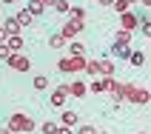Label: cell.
Masks as SVG:
<instances>
[{"instance_id": "1", "label": "cell", "mask_w": 151, "mask_h": 134, "mask_svg": "<svg viewBox=\"0 0 151 134\" xmlns=\"http://www.w3.org/2000/svg\"><path fill=\"white\" fill-rule=\"evenodd\" d=\"M123 100L137 103V106H148L151 94H148V89H140V86H134V83H123Z\"/></svg>"}, {"instance_id": "2", "label": "cell", "mask_w": 151, "mask_h": 134, "mask_svg": "<svg viewBox=\"0 0 151 134\" xmlns=\"http://www.w3.org/2000/svg\"><path fill=\"white\" fill-rule=\"evenodd\" d=\"M6 128L12 134H17V131H26V134H29V131H34V120L26 117V114H12V120H9Z\"/></svg>"}, {"instance_id": "3", "label": "cell", "mask_w": 151, "mask_h": 134, "mask_svg": "<svg viewBox=\"0 0 151 134\" xmlns=\"http://www.w3.org/2000/svg\"><path fill=\"white\" fill-rule=\"evenodd\" d=\"M80 32H83V20H74V17H68L66 23H63V29H60V34H63L66 40H74Z\"/></svg>"}, {"instance_id": "4", "label": "cell", "mask_w": 151, "mask_h": 134, "mask_svg": "<svg viewBox=\"0 0 151 134\" xmlns=\"http://www.w3.org/2000/svg\"><path fill=\"white\" fill-rule=\"evenodd\" d=\"M6 63L14 68V71H29V68H32V60H29V57H23L20 51H12V54L6 57Z\"/></svg>"}, {"instance_id": "5", "label": "cell", "mask_w": 151, "mask_h": 134, "mask_svg": "<svg viewBox=\"0 0 151 134\" xmlns=\"http://www.w3.org/2000/svg\"><path fill=\"white\" fill-rule=\"evenodd\" d=\"M137 26H140V17L134 12H123L120 14V29H126V32H134Z\"/></svg>"}, {"instance_id": "6", "label": "cell", "mask_w": 151, "mask_h": 134, "mask_svg": "<svg viewBox=\"0 0 151 134\" xmlns=\"http://www.w3.org/2000/svg\"><path fill=\"white\" fill-rule=\"evenodd\" d=\"M66 97H68V86H57V89L51 91L49 103L54 106V109H63V103H66Z\"/></svg>"}, {"instance_id": "7", "label": "cell", "mask_w": 151, "mask_h": 134, "mask_svg": "<svg viewBox=\"0 0 151 134\" xmlns=\"http://www.w3.org/2000/svg\"><path fill=\"white\" fill-rule=\"evenodd\" d=\"M60 126L77 128V126H80V114H77V111H63V114H60Z\"/></svg>"}, {"instance_id": "8", "label": "cell", "mask_w": 151, "mask_h": 134, "mask_svg": "<svg viewBox=\"0 0 151 134\" xmlns=\"http://www.w3.org/2000/svg\"><path fill=\"white\" fill-rule=\"evenodd\" d=\"M88 94V89H86L83 80H71V86H68V97H86Z\"/></svg>"}, {"instance_id": "9", "label": "cell", "mask_w": 151, "mask_h": 134, "mask_svg": "<svg viewBox=\"0 0 151 134\" xmlns=\"http://www.w3.org/2000/svg\"><path fill=\"white\" fill-rule=\"evenodd\" d=\"M114 71H117L114 60H111V57H103L100 60V77H114Z\"/></svg>"}, {"instance_id": "10", "label": "cell", "mask_w": 151, "mask_h": 134, "mask_svg": "<svg viewBox=\"0 0 151 134\" xmlns=\"http://www.w3.org/2000/svg\"><path fill=\"white\" fill-rule=\"evenodd\" d=\"M3 43L9 46V51H23V37H20V34H9Z\"/></svg>"}, {"instance_id": "11", "label": "cell", "mask_w": 151, "mask_h": 134, "mask_svg": "<svg viewBox=\"0 0 151 134\" xmlns=\"http://www.w3.org/2000/svg\"><path fill=\"white\" fill-rule=\"evenodd\" d=\"M26 12H29L32 17H40L43 12H46V6H43L40 0H29V3H26Z\"/></svg>"}, {"instance_id": "12", "label": "cell", "mask_w": 151, "mask_h": 134, "mask_svg": "<svg viewBox=\"0 0 151 134\" xmlns=\"http://www.w3.org/2000/svg\"><path fill=\"white\" fill-rule=\"evenodd\" d=\"M88 77H100V60H86V68H83Z\"/></svg>"}, {"instance_id": "13", "label": "cell", "mask_w": 151, "mask_h": 134, "mask_svg": "<svg viewBox=\"0 0 151 134\" xmlns=\"http://www.w3.org/2000/svg\"><path fill=\"white\" fill-rule=\"evenodd\" d=\"M66 43H68V40L57 32V34H51V37H49V49H66Z\"/></svg>"}, {"instance_id": "14", "label": "cell", "mask_w": 151, "mask_h": 134, "mask_svg": "<svg viewBox=\"0 0 151 134\" xmlns=\"http://www.w3.org/2000/svg\"><path fill=\"white\" fill-rule=\"evenodd\" d=\"M66 46H68V51H71V57H83L86 54V46L80 40H71V43H66Z\"/></svg>"}, {"instance_id": "15", "label": "cell", "mask_w": 151, "mask_h": 134, "mask_svg": "<svg viewBox=\"0 0 151 134\" xmlns=\"http://www.w3.org/2000/svg\"><path fill=\"white\" fill-rule=\"evenodd\" d=\"M128 46H123V43H114V46H111V54H114V57H120V60H128Z\"/></svg>"}, {"instance_id": "16", "label": "cell", "mask_w": 151, "mask_h": 134, "mask_svg": "<svg viewBox=\"0 0 151 134\" xmlns=\"http://www.w3.org/2000/svg\"><path fill=\"white\" fill-rule=\"evenodd\" d=\"M128 63H131V66H145V54L143 51H128Z\"/></svg>"}, {"instance_id": "17", "label": "cell", "mask_w": 151, "mask_h": 134, "mask_svg": "<svg viewBox=\"0 0 151 134\" xmlns=\"http://www.w3.org/2000/svg\"><path fill=\"white\" fill-rule=\"evenodd\" d=\"M32 86H34V91H46V89H49V77H46V74H37Z\"/></svg>"}, {"instance_id": "18", "label": "cell", "mask_w": 151, "mask_h": 134, "mask_svg": "<svg viewBox=\"0 0 151 134\" xmlns=\"http://www.w3.org/2000/svg\"><path fill=\"white\" fill-rule=\"evenodd\" d=\"M14 20H17V23H20V26H32V23H34V17L29 14L26 9H23V12H17V14H14Z\"/></svg>"}, {"instance_id": "19", "label": "cell", "mask_w": 151, "mask_h": 134, "mask_svg": "<svg viewBox=\"0 0 151 134\" xmlns=\"http://www.w3.org/2000/svg\"><path fill=\"white\" fill-rule=\"evenodd\" d=\"M68 60H71V74H80L86 68V57H68Z\"/></svg>"}, {"instance_id": "20", "label": "cell", "mask_w": 151, "mask_h": 134, "mask_svg": "<svg viewBox=\"0 0 151 134\" xmlns=\"http://www.w3.org/2000/svg\"><path fill=\"white\" fill-rule=\"evenodd\" d=\"M114 43H123V46H128V43H131V32H126V29H117V37H114Z\"/></svg>"}, {"instance_id": "21", "label": "cell", "mask_w": 151, "mask_h": 134, "mask_svg": "<svg viewBox=\"0 0 151 134\" xmlns=\"http://www.w3.org/2000/svg\"><path fill=\"white\" fill-rule=\"evenodd\" d=\"M57 71H63V74H71V60H68V57H60V60H57Z\"/></svg>"}, {"instance_id": "22", "label": "cell", "mask_w": 151, "mask_h": 134, "mask_svg": "<svg viewBox=\"0 0 151 134\" xmlns=\"http://www.w3.org/2000/svg\"><path fill=\"white\" fill-rule=\"evenodd\" d=\"M111 9H114L117 14H123V12H128V9H131V6H128L126 0H114V3H111Z\"/></svg>"}, {"instance_id": "23", "label": "cell", "mask_w": 151, "mask_h": 134, "mask_svg": "<svg viewBox=\"0 0 151 134\" xmlns=\"http://www.w3.org/2000/svg\"><path fill=\"white\" fill-rule=\"evenodd\" d=\"M68 14L74 17V20H86V12H83L80 6H68Z\"/></svg>"}, {"instance_id": "24", "label": "cell", "mask_w": 151, "mask_h": 134, "mask_svg": "<svg viewBox=\"0 0 151 134\" xmlns=\"http://www.w3.org/2000/svg\"><path fill=\"white\" fill-rule=\"evenodd\" d=\"M40 131H43V134H54V131H57V123H51V120H46V123L40 126Z\"/></svg>"}, {"instance_id": "25", "label": "cell", "mask_w": 151, "mask_h": 134, "mask_svg": "<svg viewBox=\"0 0 151 134\" xmlns=\"http://www.w3.org/2000/svg\"><path fill=\"white\" fill-rule=\"evenodd\" d=\"M54 9L60 14H68V0H54Z\"/></svg>"}, {"instance_id": "26", "label": "cell", "mask_w": 151, "mask_h": 134, "mask_svg": "<svg viewBox=\"0 0 151 134\" xmlns=\"http://www.w3.org/2000/svg\"><path fill=\"white\" fill-rule=\"evenodd\" d=\"M77 134H97V128L86 123V126H77Z\"/></svg>"}, {"instance_id": "27", "label": "cell", "mask_w": 151, "mask_h": 134, "mask_svg": "<svg viewBox=\"0 0 151 134\" xmlns=\"http://www.w3.org/2000/svg\"><path fill=\"white\" fill-rule=\"evenodd\" d=\"M9 54H12V51H9V46H6V43H0V60H6Z\"/></svg>"}, {"instance_id": "28", "label": "cell", "mask_w": 151, "mask_h": 134, "mask_svg": "<svg viewBox=\"0 0 151 134\" xmlns=\"http://www.w3.org/2000/svg\"><path fill=\"white\" fill-rule=\"evenodd\" d=\"M54 134H71V128H66V126H57V131Z\"/></svg>"}, {"instance_id": "29", "label": "cell", "mask_w": 151, "mask_h": 134, "mask_svg": "<svg viewBox=\"0 0 151 134\" xmlns=\"http://www.w3.org/2000/svg\"><path fill=\"white\" fill-rule=\"evenodd\" d=\"M97 3H100V6H106V9H111V3H114V0H97Z\"/></svg>"}, {"instance_id": "30", "label": "cell", "mask_w": 151, "mask_h": 134, "mask_svg": "<svg viewBox=\"0 0 151 134\" xmlns=\"http://www.w3.org/2000/svg\"><path fill=\"white\" fill-rule=\"evenodd\" d=\"M43 6H54V0H40Z\"/></svg>"}, {"instance_id": "31", "label": "cell", "mask_w": 151, "mask_h": 134, "mask_svg": "<svg viewBox=\"0 0 151 134\" xmlns=\"http://www.w3.org/2000/svg\"><path fill=\"white\" fill-rule=\"evenodd\" d=\"M140 3H143V6H145V9H148V6H151V0H140Z\"/></svg>"}, {"instance_id": "32", "label": "cell", "mask_w": 151, "mask_h": 134, "mask_svg": "<svg viewBox=\"0 0 151 134\" xmlns=\"http://www.w3.org/2000/svg\"><path fill=\"white\" fill-rule=\"evenodd\" d=\"M0 134H12V131H9V128H3V126H0Z\"/></svg>"}, {"instance_id": "33", "label": "cell", "mask_w": 151, "mask_h": 134, "mask_svg": "<svg viewBox=\"0 0 151 134\" xmlns=\"http://www.w3.org/2000/svg\"><path fill=\"white\" fill-rule=\"evenodd\" d=\"M126 3H128V6H134V3H140V0H126Z\"/></svg>"}, {"instance_id": "34", "label": "cell", "mask_w": 151, "mask_h": 134, "mask_svg": "<svg viewBox=\"0 0 151 134\" xmlns=\"http://www.w3.org/2000/svg\"><path fill=\"white\" fill-rule=\"evenodd\" d=\"M3 3H14V0H3Z\"/></svg>"}, {"instance_id": "35", "label": "cell", "mask_w": 151, "mask_h": 134, "mask_svg": "<svg viewBox=\"0 0 151 134\" xmlns=\"http://www.w3.org/2000/svg\"><path fill=\"white\" fill-rule=\"evenodd\" d=\"M97 134H109V131H97Z\"/></svg>"}, {"instance_id": "36", "label": "cell", "mask_w": 151, "mask_h": 134, "mask_svg": "<svg viewBox=\"0 0 151 134\" xmlns=\"http://www.w3.org/2000/svg\"><path fill=\"white\" fill-rule=\"evenodd\" d=\"M140 134H148V131H140Z\"/></svg>"}]
</instances>
